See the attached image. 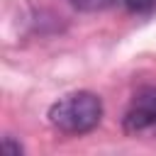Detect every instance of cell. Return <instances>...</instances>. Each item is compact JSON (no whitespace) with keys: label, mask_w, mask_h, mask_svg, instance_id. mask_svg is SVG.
Listing matches in <instances>:
<instances>
[{"label":"cell","mask_w":156,"mask_h":156,"mask_svg":"<svg viewBox=\"0 0 156 156\" xmlns=\"http://www.w3.org/2000/svg\"><path fill=\"white\" fill-rule=\"evenodd\" d=\"M102 119V100L90 90H78L58 98L49 107V122L63 134H88Z\"/></svg>","instance_id":"6da1fadb"},{"label":"cell","mask_w":156,"mask_h":156,"mask_svg":"<svg viewBox=\"0 0 156 156\" xmlns=\"http://www.w3.org/2000/svg\"><path fill=\"white\" fill-rule=\"evenodd\" d=\"M122 129L134 139H156V85H144L132 95Z\"/></svg>","instance_id":"7a4b0ae2"},{"label":"cell","mask_w":156,"mask_h":156,"mask_svg":"<svg viewBox=\"0 0 156 156\" xmlns=\"http://www.w3.org/2000/svg\"><path fill=\"white\" fill-rule=\"evenodd\" d=\"M115 0H68V5L78 12H100V10H107Z\"/></svg>","instance_id":"3957f363"},{"label":"cell","mask_w":156,"mask_h":156,"mask_svg":"<svg viewBox=\"0 0 156 156\" xmlns=\"http://www.w3.org/2000/svg\"><path fill=\"white\" fill-rule=\"evenodd\" d=\"M124 5L134 15H149L156 10V0H124Z\"/></svg>","instance_id":"277c9868"},{"label":"cell","mask_w":156,"mask_h":156,"mask_svg":"<svg viewBox=\"0 0 156 156\" xmlns=\"http://www.w3.org/2000/svg\"><path fill=\"white\" fill-rule=\"evenodd\" d=\"M2 149H5V154H7V156H22V154H24L22 144H20V141H15L12 136H2Z\"/></svg>","instance_id":"5b68a950"}]
</instances>
